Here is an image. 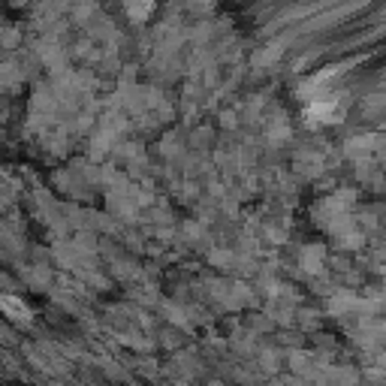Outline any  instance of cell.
Listing matches in <instances>:
<instances>
[{"label": "cell", "instance_id": "6da1fadb", "mask_svg": "<svg viewBox=\"0 0 386 386\" xmlns=\"http://www.w3.org/2000/svg\"><path fill=\"white\" fill-rule=\"evenodd\" d=\"M0 308L6 311V317H12V320H19V323L30 320V308L21 299H15V296H0Z\"/></svg>", "mask_w": 386, "mask_h": 386}]
</instances>
